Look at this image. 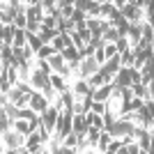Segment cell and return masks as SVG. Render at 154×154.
<instances>
[{
	"instance_id": "obj_1",
	"label": "cell",
	"mask_w": 154,
	"mask_h": 154,
	"mask_svg": "<svg viewBox=\"0 0 154 154\" xmlns=\"http://www.w3.org/2000/svg\"><path fill=\"white\" fill-rule=\"evenodd\" d=\"M0 140L5 143L7 152L16 154V149L21 147V145H26V136L19 134L16 129H7V131H2V136H0Z\"/></svg>"
},
{
	"instance_id": "obj_2",
	"label": "cell",
	"mask_w": 154,
	"mask_h": 154,
	"mask_svg": "<svg viewBox=\"0 0 154 154\" xmlns=\"http://www.w3.org/2000/svg\"><path fill=\"white\" fill-rule=\"evenodd\" d=\"M134 127H136V124L131 122V120H127V117H117L115 122L108 127V131H110L113 138H124V136L134 134Z\"/></svg>"
},
{
	"instance_id": "obj_3",
	"label": "cell",
	"mask_w": 154,
	"mask_h": 154,
	"mask_svg": "<svg viewBox=\"0 0 154 154\" xmlns=\"http://www.w3.org/2000/svg\"><path fill=\"white\" fill-rule=\"evenodd\" d=\"M58 117H60V108L55 106V103H51L48 108L44 110V113H39V120H42V124H44L48 131H55V124H58Z\"/></svg>"
},
{
	"instance_id": "obj_4",
	"label": "cell",
	"mask_w": 154,
	"mask_h": 154,
	"mask_svg": "<svg viewBox=\"0 0 154 154\" xmlns=\"http://www.w3.org/2000/svg\"><path fill=\"white\" fill-rule=\"evenodd\" d=\"M78 76L81 78H88V76H92L94 71H99V62H97V58L94 55H88V58H83L81 62H78Z\"/></svg>"
},
{
	"instance_id": "obj_5",
	"label": "cell",
	"mask_w": 154,
	"mask_h": 154,
	"mask_svg": "<svg viewBox=\"0 0 154 154\" xmlns=\"http://www.w3.org/2000/svg\"><path fill=\"white\" fill-rule=\"evenodd\" d=\"M120 67H122V64H120V53H117V55H113V58H108V60H106V62H103L101 67H99V71L103 74V78H106V81H113Z\"/></svg>"
},
{
	"instance_id": "obj_6",
	"label": "cell",
	"mask_w": 154,
	"mask_h": 154,
	"mask_svg": "<svg viewBox=\"0 0 154 154\" xmlns=\"http://www.w3.org/2000/svg\"><path fill=\"white\" fill-rule=\"evenodd\" d=\"M35 113H44L48 106H51V101H48V97L44 94V92H39V90H35L32 92V97H30V103H28Z\"/></svg>"
},
{
	"instance_id": "obj_7",
	"label": "cell",
	"mask_w": 154,
	"mask_h": 154,
	"mask_svg": "<svg viewBox=\"0 0 154 154\" xmlns=\"http://www.w3.org/2000/svg\"><path fill=\"white\" fill-rule=\"evenodd\" d=\"M122 14L124 19L129 21V23H136V21H145V9L138 5H131V2H127V5L122 7Z\"/></svg>"
},
{
	"instance_id": "obj_8",
	"label": "cell",
	"mask_w": 154,
	"mask_h": 154,
	"mask_svg": "<svg viewBox=\"0 0 154 154\" xmlns=\"http://www.w3.org/2000/svg\"><path fill=\"white\" fill-rule=\"evenodd\" d=\"M26 147H28V152H48V149H46V143L42 140V136H39L37 129H35L30 136H26Z\"/></svg>"
},
{
	"instance_id": "obj_9",
	"label": "cell",
	"mask_w": 154,
	"mask_h": 154,
	"mask_svg": "<svg viewBox=\"0 0 154 154\" xmlns=\"http://www.w3.org/2000/svg\"><path fill=\"white\" fill-rule=\"evenodd\" d=\"M127 37L131 42V46H136L143 37V21H136V23H129V30H127Z\"/></svg>"
},
{
	"instance_id": "obj_10",
	"label": "cell",
	"mask_w": 154,
	"mask_h": 154,
	"mask_svg": "<svg viewBox=\"0 0 154 154\" xmlns=\"http://www.w3.org/2000/svg\"><path fill=\"white\" fill-rule=\"evenodd\" d=\"M51 85H53V90L58 92V94H62L64 90H69V85H67V78H64L62 74H58V71H53V74H51Z\"/></svg>"
},
{
	"instance_id": "obj_11",
	"label": "cell",
	"mask_w": 154,
	"mask_h": 154,
	"mask_svg": "<svg viewBox=\"0 0 154 154\" xmlns=\"http://www.w3.org/2000/svg\"><path fill=\"white\" fill-rule=\"evenodd\" d=\"M26 16L28 21H44V9H42V2L39 5H26Z\"/></svg>"
},
{
	"instance_id": "obj_12",
	"label": "cell",
	"mask_w": 154,
	"mask_h": 154,
	"mask_svg": "<svg viewBox=\"0 0 154 154\" xmlns=\"http://www.w3.org/2000/svg\"><path fill=\"white\" fill-rule=\"evenodd\" d=\"M113 83L115 85H131V67H120L113 78Z\"/></svg>"
},
{
	"instance_id": "obj_13",
	"label": "cell",
	"mask_w": 154,
	"mask_h": 154,
	"mask_svg": "<svg viewBox=\"0 0 154 154\" xmlns=\"http://www.w3.org/2000/svg\"><path fill=\"white\" fill-rule=\"evenodd\" d=\"M37 35L42 37V42H44V44H51V42H53L55 37H58L60 32H58V28H53V26H42Z\"/></svg>"
},
{
	"instance_id": "obj_14",
	"label": "cell",
	"mask_w": 154,
	"mask_h": 154,
	"mask_svg": "<svg viewBox=\"0 0 154 154\" xmlns=\"http://www.w3.org/2000/svg\"><path fill=\"white\" fill-rule=\"evenodd\" d=\"M71 92H74L76 97H85V94L92 92V88H90V83H88L85 78H76V83L71 85Z\"/></svg>"
},
{
	"instance_id": "obj_15",
	"label": "cell",
	"mask_w": 154,
	"mask_h": 154,
	"mask_svg": "<svg viewBox=\"0 0 154 154\" xmlns=\"http://www.w3.org/2000/svg\"><path fill=\"white\" fill-rule=\"evenodd\" d=\"M113 140V136H110L108 129H101V134H99V140H97V152H103L106 154V149H108V143Z\"/></svg>"
},
{
	"instance_id": "obj_16",
	"label": "cell",
	"mask_w": 154,
	"mask_h": 154,
	"mask_svg": "<svg viewBox=\"0 0 154 154\" xmlns=\"http://www.w3.org/2000/svg\"><path fill=\"white\" fill-rule=\"evenodd\" d=\"M71 129L76 134H88V122H85V115L81 113H74V122H71Z\"/></svg>"
},
{
	"instance_id": "obj_17",
	"label": "cell",
	"mask_w": 154,
	"mask_h": 154,
	"mask_svg": "<svg viewBox=\"0 0 154 154\" xmlns=\"http://www.w3.org/2000/svg\"><path fill=\"white\" fill-rule=\"evenodd\" d=\"M85 81L90 83V88H92V90H97V88H101L103 83H108V81L103 78V74H101V71H94V74H92V76H88Z\"/></svg>"
},
{
	"instance_id": "obj_18",
	"label": "cell",
	"mask_w": 154,
	"mask_h": 154,
	"mask_svg": "<svg viewBox=\"0 0 154 154\" xmlns=\"http://www.w3.org/2000/svg\"><path fill=\"white\" fill-rule=\"evenodd\" d=\"M26 44H28V30H26V28H16L12 46H26Z\"/></svg>"
},
{
	"instance_id": "obj_19",
	"label": "cell",
	"mask_w": 154,
	"mask_h": 154,
	"mask_svg": "<svg viewBox=\"0 0 154 154\" xmlns=\"http://www.w3.org/2000/svg\"><path fill=\"white\" fill-rule=\"evenodd\" d=\"M48 64H51V69H53V71H60L64 64H67V60L62 58V53H53L51 58H48Z\"/></svg>"
},
{
	"instance_id": "obj_20",
	"label": "cell",
	"mask_w": 154,
	"mask_h": 154,
	"mask_svg": "<svg viewBox=\"0 0 154 154\" xmlns=\"http://www.w3.org/2000/svg\"><path fill=\"white\" fill-rule=\"evenodd\" d=\"M134 60H136V51L134 48L120 53V64H122V67H134Z\"/></svg>"
},
{
	"instance_id": "obj_21",
	"label": "cell",
	"mask_w": 154,
	"mask_h": 154,
	"mask_svg": "<svg viewBox=\"0 0 154 154\" xmlns=\"http://www.w3.org/2000/svg\"><path fill=\"white\" fill-rule=\"evenodd\" d=\"M28 46H30L32 51L37 53L42 46H44V42H42V37H39L37 32H28Z\"/></svg>"
},
{
	"instance_id": "obj_22",
	"label": "cell",
	"mask_w": 154,
	"mask_h": 154,
	"mask_svg": "<svg viewBox=\"0 0 154 154\" xmlns=\"http://www.w3.org/2000/svg\"><path fill=\"white\" fill-rule=\"evenodd\" d=\"M60 101H62V110H64V108H71V106H74V101H76V94H74L71 90H64L62 94H60Z\"/></svg>"
},
{
	"instance_id": "obj_23",
	"label": "cell",
	"mask_w": 154,
	"mask_h": 154,
	"mask_svg": "<svg viewBox=\"0 0 154 154\" xmlns=\"http://www.w3.org/2000/svg\"><path fill=\"white\" fill-rule=\"evenodd\" d=\"M131 90H134V97H140V99H145V101L149 99L147 85H145V83H134V85H131Z\"/></svg>"
},
{
	"instance_id": "obj_24",
	"label": "cell",
	"mask_w": 154,
	"mask_h": 154,
	"mask_svg": "<svg viewBox=\"0 0 154 154\" xmlns=\"http://www.w3.org/2000/svg\"><path fill=\"white\" fill-rule=\"evenodd\" d=\"M14 32H16V26H14V23H5V32H2V42H5V44L12 46V42H14Z\"/></svg>"
},
{
	"instance_id": "obj_25",
	"label": "cell",
	"mask_w": 154,
	"mask_h": 154,
	"mask_svg": "<svg viewBox=\"0 0 154 154\" xmlns=\"http://www.w3.org/2000/svg\"><path fill=\"white\" fill-rule=\"evenodd\" d=\"M53 53H60V51H55V48H53V44H44V46H42V48H39L37 53H35V55H37V58L48 60V58L53 55Z\"/></svg>"
},
{
	"instance_id": "obj_26",
	"label": "cell",
	"mask_w": 154,
	"mask_h": 154,
	"mask_svg": "<svg viewBox=\"0 0 154 154\" xmlns=\"http://www.w3.org/2000/svg\"><path fill=\"white\" fill-rule=\"evenodd\" d=\"M2 108H5V113H7V117H9V120H19V106H16V103H12V101H7L5 106H2Z\"/></svg>"
},
{
	"instance_id": "obj_27",
	"label": "cell",
	"mask_w": 154,
	"mask_h": 154,
	"mask_svg": "<svg viewBox=\"0 0 154 154\" xmlns=\"http://www.w3.org/2000/svg\"><path fill=\"white\" fill-rule=\"evenodd\" d=\"M26 23H28V16H26V7H23V9H19L16 16H14V26L16 28H26Z\"/></svg>"
},
{
	"instance_id": "obj_28",
	"label": "cell",
	"mask_w": 154,
	"mask_h": 154,
	"mask_svg": "<svg viewBox=\"0 0 154 154\" xmlns=\"http://www.w3.org/2000/svg\"><path fill=\"white\" fill-rule=\"evenodd\" d=\"M115 46H117V51H120V53H124V51H129V48H131V42H129L127 35H122V37H117Z\"/></svg>"
},
{
	"instance_id": "obj_29",
	"label": "cell",
	"mask_w": 154,
	"mask_h": 154,
	"mask_svg": "<svg viewBox=\"0 0 154 154\" xmlns=\"http://www.w3.org/2000/svg\"><path fill=\"white\" fill-rule=\"evenodd\" d=\"M74 9H76V5H60L58 7V16H62V19H71Z\"/></svg>"
},
{
	"instance_id": "obj_30",
	"label": "cell",
	"mask_w": 154,
	"mask_h": 154,
	"mask_svg": "<svg viewBox=\"0 0 154 154\" xmlns=\"http://www.w3.org/2000/svg\"><path fill=\"white\" fill-rule=\"evenodd\" d=\"M12 120L7 117V113H5V108H0V131H7V129H12Z\"/></svg>"
},
{
	"instance_id": "obj_31",
	"label": "cell",
	"mask_w": 154,
	"mask_h": 154,
	"mask_svg": "<svg viewBox=\"0 0 154 154\" xmlns=\"http://www.w3.org/2000/svg\"><path fill=\"white\" fill-rule=\"evenodd\" d=\"M117 37H122V35H120V30H117L115 26H110L108 30L103 32V39H106V42H117Z\"/></svg>"
},
{
	"instance_id": "obj_32",
	"label": "cell",
	"mask_w": 154,
	"mask_h": 154,
	"mask_svg": "<svg viewBox=\"0 0 154 154\" xmlns=\"http://www.w3.org/2000/svg\"><path fill=\"white\" fill-rule=\"evenodd\" d=\"M122 138H113V140L108 143V149H106V154H115V152H120L122 149Z\"/></svg>"
},
{
	"instance_id": "obj_33",
	"label": "cell",
	"mask_w": 154,
	"mask_h": 154,
	"mask_svg": "<svg viewBox=\"0 0 154 154\" xmlns=\"http://www.w3.org/2000/svg\"><path fill=\"white\" fill-rule=\"evenodd\" d=\"M103 53H106V58H113V55H117V46H115V42H106V46H103Z\"/></svg>"
},
{
	"instance_id": "obj_34",
	"label": "cell",
	"mask_w": 154,
	"mask_h": 154,
	"mask_svg": "<svg viewBox=\"0 0 154 154\" xmlns=\"http://www.w3.org/2000/svg\"><path fill=\"white\" fill-rule=\"evenodd\" d=\"M90 110H94L97 115H103V113H106V101H92V106H90Z\"/></svg>"
},
{
	"instance_id": "obj_35",
	"label": "cell",
	"mask_w": 154,
	"mask_h": 154,
	"mask_svg": "<svg viewBox=\"0 0 154 154\" xmlns=\"http://www.w3.org/2000/svg\"><path fill=\"white\" fill-rule=\"evenodd\" d=\"M99 12H101V5H99V2H94V0H92L90 7L85 9V14H88V16H99Z\"/></svg>"
},
{
	"instance_id": "obj_36",
	"label": "cell",
	"mask_w": 154,
	"mask_h": 154,
	"mask_svg": "<svg viewBox=\"0 0 154 154\" xmlns=\"http://www.w3.org/2000/svg\"><path fill=\"white\" fill-rule=\"evenodd\" d=\"M78 35H81V39H83V44H90V39H92V32H90V28L85 26V28H81V30H76Z\"/></svg>"
},
{
	"instance_id": "obj_37",
	"label": "cell",
	"mask_w": 154,
	"mask_h": 154,
	"mask_svg": "<svg viewBox=\"0 0 154 154\" xmlns=\"http://www.w3.org/2000/svg\"><path fill=\"white\" fill-rule=\"evenodd\" d=\"M39 28H42L39 21H28V23H26V30L28 32H39Z\"/></svg>"
},
{
	"instance_id": "obj_38",
	"label": "cell",
	"mask_w": 154,
	"mask_h": 154,
	"mask_svg": "<svg viewBox=\"0 0 154 154\" xmlns=\"http://www.w3.org/2000/svg\"><path fill=\"white\" fill-rule=\"evenodd\" d=\"M147 94H149V99H154V78L147 83Z\"/></svg>"
},
{
	"instance_id": "obj_39",
	"label": "cell",
	"mask_w": 154,
	"mask_h": 154,
	"mask_svg": "<svg viewBox=\"0 0 154 154\" xmlns=\"http://www.w3.org/2000/svg\"><path fill=\"white\" fill-rule=\"evenodd\" d=\"M127 2H129V0H113V5H115V7H120V9H122V7L127 5Z\"/></svg>"
},
{
	"instance_id": "obj_40",
	"label": "cell",
	"mask_w": 154,
	"mask_h": 154,
	"mask_svg": "<svg viewBox=\"0 0 154 154\" xmlns=\"http://www.w3.org/2000/svg\"><path fill=\"white\" fill-rule=\"evenodd\" d=\"M28 5H39V2H42V0H26Z\"/></svg>"
},
{
	"instance_id": "obj_41",
	"label": "cell",
	"mask_w": 154,
	"mask_h": 154,
	"mask_svg": "<svg viewBox=\"0 0 154 154\" xmlns=\"http://www.w3.org/2000/svg\"><path fill=\"white\" fill-rule=\"evenodd\" d=\"M2 152H7V147H5V143L0 140V154H2Z\"/></svg>"
},
{
	"instance_id": "obj_42",
	"label": "cell",
	"mask_w": 154,
	"mask_h": 154,
	"mask_svg": "<svg viewBox=\"0 0 154 154\" xmlns=\"http://www.w3.org/2000/svg\"><path fill=\"white\" fill-rule=\"evenodd\" d=\"M94 2H99V5H103V2H113V0H94Z\"/></svg>"
},
{
	"instance_id": "obj_43",
	"label": "cell",
	"mask_w": 154,
	"mask_h": 154,
	"mask_svg": "<svg viewBox=\"0 0 154 154\" xmlns=\"http://www.w3.org/2000/svg\"><path fill=\"white\" fill-rule=\"evenodd\" d=\"M152 32H154V26H152Z\"/></svg>"
}]
</instances>
